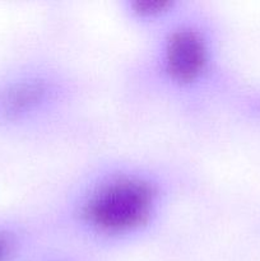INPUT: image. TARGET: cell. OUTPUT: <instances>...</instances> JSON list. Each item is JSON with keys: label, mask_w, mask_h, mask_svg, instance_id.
<instances>
[{"label": "cell", "mask_w": 260, "mask_h": 261, "mask_svg": "<svg viewBox=\"0 0 260 261\" xmlns=\"http://www.w3.org/2000/svg\"><path fill=\"white\" fill-rule=\"evenodd\" d=\"M191 5L185 0H122L119 8L124 20L150 36L173 22Z\"/></svg>", "instance_id": "cell-4"}, {"label": "cell", "mask_w": 260, "mask_h": 261, "mask_svg": "<svg viewBox=\"0 0 260 261\" xmlns=\"http://www.w3.org/2000/svg\"><path fill=\"white\" fill-rule=\"evenodd\" d=\"M173 198V181L154 165L107 161L78 177L58 216L75 240L98 247H121L155 232Z\"/></svg>", "instance_id": "cell-1"}, {"label": "cell", "mask_w": 260, "mask_h": 261, "mask_svg": "<svg viewBox=\"0 0 260 261\" xmlns=\"http://www.w3.org/2000/svg\"><path fill=\"white\" fill-rule=\"evenodd\" d=\"M149 37L140 65L148 87L188 106L211 96L219 71V38L205 12L191 5Z\"/></svg>", "instance_id": "cell-2"}, {"label": "cell", "mask_w": 260, "mask_h": 261, "mask_svg": "<svg viewBox=\"0 0 260 261\" xmlns=\"http://www.w3.org/2000/svg\"><path fill=\"white\" fill-rule=\"evenodd\" d=\"M27 236L12 228H0V261H10L22 249Z\"/></svg>", "instance_id": "cell-5"}, {"label": "cell", "mask_w": 260, "mask_h": 261, "mask_svg": "<svg viewBox=\"0 0 260 261\" xmlns=\"http://www.w3.org/2000/svg\"><path fill=\"white\" fill-rule=\"evenodd\" d=\"M75 94V83L63 69L31 66L0 86V121L45 127L70 109Z\"/></svg>", "instance_id": "cell-3"}, {"label": "cell", "mask_w": 260, "mask_h": 261, "mask_svg": "<svg viewBox=\"0 0 260 261\" xmlns=\"http://www.w3.org/2000/svg\"><path fill=\"white\" fill-rule=\"evenodd\" d=\"M50 261H65V260H63V259H54V260H50Z\"/></svg>", "instance_id": "cell-6"}]
</instances>
